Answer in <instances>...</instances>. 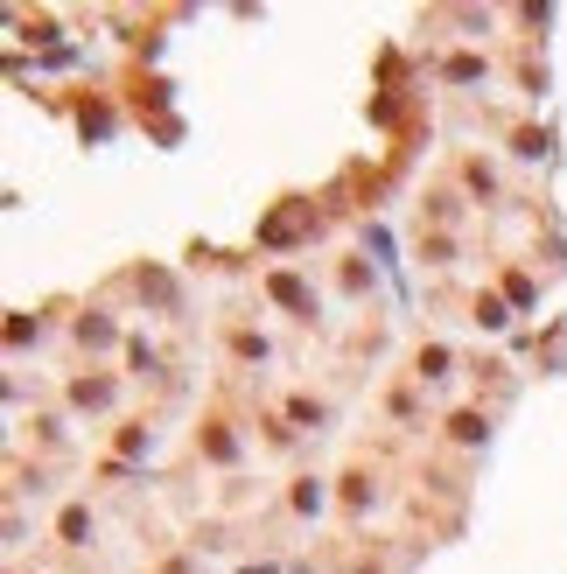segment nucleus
Listing matches in <instances>:
<instances>
[{"instance_id":"nucleus-7","label":"nucleus","mask_w":567,"mask_h":574,"mask_svg":"<svg viewBox=\"0 0 567 574\" xmlns=\"http://www.w3.org/2000/svg\"><path fill=\"white\" fill-rule=\"evenodd\" d=\"M112 336H120V323H112L106 309H85V315H77V344H98V350H106Z\"/></svg>"},{"instance_id":"nucleus-5","label":"nucleus","mask_w":567,"mask_h":574,"mask_svg":"<svg viewBox=\"0 0 567 574\" xmlns=\"http://www.w3.org/2000/svg\"><path fill=\"white\" fill-rule=\"evenodd\" d=\"M364 498H378V477L358 463V469H343V512L358 518V512H364Z\"/></svg>"},{"instance_id":"nucleus-2","label":"nucleus","mask_w":567,"mask_h":574,"mask_svg":"<svg viewBox=\"0 0 567 574\" xmlns=\"http://www.w3.org/2000/svg\"><path fill=\"white\" fill-rule=\"evenodd\" d=\"M112 399H120V385H112V371H92V379H71V407H77V414H106Z\"/></svg>"},{"instance_id":"nucleus-11","label":"nucleus","mask_w":567,"mask_h":574,"mask_svg":"<svg viewBox=\"0 0 567 574\" xmlns=\"http://www.w3.org/2000/svg\"><path fill=\"white\" fill-rule=\"evenodd\" d=\"M462 182H470L476 196H497V176H491V162H476V155H462Z\"/></svg>"},{"instance_id":"nucleus-10","label":"nucleus","mask_w":567,"mask_h":574,"mask_svg":"<svg viewBox=\"0 0 567 574\" xmlns=\"http://www.w3.org/2000/svg\"><path fill=\"white\" fill-rule=\"evenodd\" d=\"M323 498H329V491H323V477H294V491H288V504H294L302 518H309V512H323Z\"/></svg>"},{"instance_id":"nucleus-9","label":"nucleus","mask_w":567,"mask_h":574,"mask_svg":"<svg viewBox=\"0 0 567 574\" xmlns=\"http://www.w3.org/2000/svg\"><path fill=\"white\" fill-rule=\"evenodd\" d=\"M85 533H92V504H71V512L57 518V539L63 547H85Z\"/></svg>"},{"instance_id":"nucleus-8","label":"nucleus","mask_w":567,"mask_h":574,"mask_svg":"<svg viewBox=\"0 0 567 574\" xmlns=\"http://www.w3.org/2000/svg\"><path fill=\"white\" fill-rule=\"evenodd\" d=\"M470 323H476V330H505L511 309H505L497 295H483V287H476V295H470Z\"/></svg>"},{"instance_id":"nucleus-1","label":"nucleus","mask_w":567,"mask_h":574,"mask_svg":"<svg viewBox=\"0 0 567 574\" xmlns=\"http://www.w3.org/2000/svg\"><path fill=\"white\" fill-rule=\"evenodd\" d=\"M260 287H266V301H280V309L294 315V323H315V295H309V287L288 274V266H266V274H260Z\"/></svg>"},{"instance_id":"nucleus-4","label":"nucleus","mask_w":567,"mask_h":574,"mask_svg":"<svg viewBox=\"0 0 567 574\" xmlns=\"http://www.w3.org/2000/svg\"><path fill=\"white\" fill-rule=\"evenodd\" d=\"M483 434H491V414L483 407H462V414H448V442H462V449H476Z\"/></svg>"},{"instance_id":"nucleus-6","label":"nucleus","mask_w":567,"mask_h":574,"mask_svg":"<svg viewBox=\"0 0 567 574\" xmlns=\"http://www.w3.org/2000/svg\"><path fill=\"white\" fill-rule=\"evenodd\" d=\"M448 364H456V350H448V344H421V350H413V379H448Z\"/></svg>"},{"instance_id":"nucleus-3","label":"nucleus","mask_w":567,"mask_h":574,"mask_svg":"<svg viewBox=\"0 0 567 574\" xmlns=\"http://www.w3.org/2000/svg\"><path fill=\"white\" fill-rule=\"evenodd\" d=\"M196 449H204L210 463H231V455H239V434H231V420H204V428H196Z\"/></svg>"}]
</instances>
